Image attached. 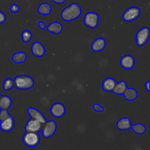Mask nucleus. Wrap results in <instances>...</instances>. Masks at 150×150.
I'll return each instance as SVG.
<instances>
[{"mask_svg":"<svg viewBox=\"0 0 150 150\" xmlns=\"http://www.w3.org/2000/svg\"><path fill=\"white\" fill-rule=\"evenodd\" d=\"M81 13L82 11L80 6L76 3H72L62 11L61 17L63 20L68 22L77 19Z\"/></svg>","mask_w":150,"mask_h":150,"instance_id":"nucleus-1","label":"nucleus"},{"mask_svg":"<svg viewBox=\"0 0 150 150\" xmlns=\"http://www.w3.org/2000/svg\"><path fill=\"white\" fill-rule=\"evenodd\" d=\"M14 86L20 90H27L32 89L35 85L33 79L26 75H20L16 76L13 80Z\"/></svg>","mask_w":150,"mask_h":150,"instance_id":"nucleus-2","label":"nucleus"},{"mask_svg":"<svg viewBox=\"0 0 150 150\" xmlns=\"http://www.w3.org/2000/svg\"><path fill=\"white\" fill-rule=\"evenodd\" d=\"M23 144L26 146L30 148H34L38 146L40 142V137L38 133L35 132H26L23 136Z\"/></svg>","mask_w":150,"mask_h":150,"instance_id":"nucleus-3","label":"nucleus"},{"mask_svg":"<svg viewBox=\"0 0 150 150\" xmlns=\"http://www.w3.org/2000/svg\"><path fill=\"white\" fill-rule=\"evenodd\" d=\"M99 20V16L95 12H88L83 17V23L90 29H95L98 27Z\"/></svg>","mask_w":150,"mask_h":150,"instance_id":"nucleus-4","label":"nucleus"},{"mask_svg":"<svg viewBox=\"0 0 150 150\" xmlns=\"http://www.w3.org/2000/svg\"><path fill=\"white\" fill-rule=\"evenodd\" d=\"M140 15V8L137 7H130L123 13L122 19L126 22H132L136 20Z\"/></svg>","mask_w":150,"mask_h":150,"instance_id":"nucleus-5","label":"nucleus"},{"mask_svg":"<svg viewBox=\"0 0 150 150\" xmlns=\"http://www.w3.org/2000/svg\"><path fill=\"white\" fill-rule=\"evenodd\" d=\"M150 30L148 27H143L138 31L136 37V44L138 46H144L149 40Z\"/></svg>","mask_w":150,"mask_h":150,"instance_id":"nucleus-6","label":"nucleus"},{"mask_svg":"<svg viewBox=\"0 0 150 150\" xmlns=\"http://www.w3.org/2000/svg\"><path fill=\"white\" fill-rule=\"evenodd\" d=\"M57 128V123L54 120L46 121V122L44 123V127L41 130L42 136L45 139H48V138L51 137L56 133Z\"/></svg>","mask_w":150,"mask_h":150,"instance_id":"nucleus-7","label":"nucleus"},{"mask_svg":"<svg viewBox=\"0 0 150 150\" xmlns=\"http://www.w3.org/2000/svg\"><path fill=\"white\" fill-rule=\"evenodd\" d=\"M51 115L55 118H61L65 114L66 108L64 105L61 103H55L51 107Z\"/></svg>","mask_w":150,"mask_h":150,"instance_id":"nucleus-8","label":"nucleus"},{"mask_svg":"<svg viewBox=\"0 0 150 150\" xmlns=\"http://www.w3.org/2000/svg\"><path fill=\"white\" fill-rule=\"evenodd\" d=\"M41 125L42 124L39 121L35 120V119L31 118L25 125V131L39 133L42 130V125Z\"/></svg>","mask_w":150,"mask_h":150,"instance_id":"nucleus-9","label":"nucleus"},{"mask_svg":"<svg viewBox=\"0 0 150 150\" xmlns=\"http://www.w3.org/2000/svg\"><path fill=\"white\" fill-rule=\"evenodd\" d=\"M14 126L15 120L13 117L10 115L8 117H7L5 120L0 122V129L3 132L8 133V132L12 131L14 128Z\"/></svg>","mask_w":150,"mask_h":150,"instance_id":"nucleus-10","label":"nucleus"},{"mask_svg":"<svg viewBox=\"0 0 150 150\" xmlns=\"http://www.w3.org/2000/svg\"><path fill=\"white\" fill-rule=\"evenodd\" d=\"M120 64L125 70H130L135 66V59L131 55L126 54L120 59Z\"/></svg>","mask_w":150,"mask_h":150,"instance_id":"nucleus-11","label":"nucleus"},{"mask_svg":"<svg viewBox=\"0 0 150 150\" xmlns=\"http://www.w3.org/2000/svg\"><path fill=\"white\" fill-rule=\"evenodd\" d=\"M28 114L30 116L31 118L35 119V120L39 121L41 124H44V123L46 122V118L45 117V116L42 114L40 111H38L36 108H33V107H29L27 110Z\"/></svg>","mask_w":150,"mask_h":150,"instance_id":"nucleus-12","label":"nucleus"},{"mask_svg":"<svg viewBox=\"0 0 150 150\" xmlns=\"http://www.w3.org/2000/svg\"><path fill=\"white\" fill-rule=\"evenodd\" d=\"M31 51L33 55L37 57H42L45 54V47L41 42H38V41H36L32 44V47H31Z\"/></svg>","mask_w":150,"mask_h":150,"instance_id":"nucleus-13","label":"nucleus"},{"mask_svg":"<svg viewBox=\"0 0 150 150\" xmlns=\"http://www.w3.org/2000/svg\"><path fill=\"white\" fill-rule=\"evenodd\" d=\"M106 46L105 40L103 38H98L92 42L91 48L94 52H100L103 51Z\"/></svg>","mask_w":150,"mask_h":150,"instance_id":"nucleus-14","label":"nucleus"},{"mask_svg":"<svg viewBox=\"0 0 150 150\" xmlns=\"http://www.w3.org/2000/svg\"><path fill=\"white\" fill-rule=\"evenodd\" d=\"M117 127L120 130H127L131 129V121L127 117H123L119 120L117 123Z\"/></svg>","mask_w":150,"mask_h":150,"instance_id":"nucleus-15","label":"nucleus"},{"mask_svg":"<svg viewBox=\"0 0 150 150\" xmlns=\"http://www.w3.org/2000/svg\"><path fill=\"white\" fill-rule=\"evenodd\" d=\"M116 81L112 78H107L103 81L102 83V88L105 92H111L114 89L116 85Z\"/></svg>","mask_w":150,"mask_h":150,"instance_id":"nucleus-16","label":"nucleus"},{"mask_svg":"<svg viewBox=\"0 0 150 150\" xmlns=\"http://www.w3.org/2000/svg\"><path fill=\"white\" fill-rule=\"evenodd\" d=\"M46 29L48 32L54 34V35H59L62 31V25L59 22H52L49 25L46 26Z\"/></svg>","mask_w":150,"mask_h":150,"instance_id":"nucleus-17","label":"nucleus"},{"mask_svg":"<svg viewBox=\"0 0 150 150\" xmlns=\"http://www.w3.org/2000/svg\"><path fill=\"white\" fill-rule=\"evenodd\" d=\"M127 88V83H126L125 81H121L117 82V83H116V85L115 86H114L112 92H114V93H115L116 95H122L124 94V92H125Z\"/></svg>","mask_w":150,"mask_h":150,"instance_id":"nucleus-18","label":"nucleus"},{"mask_svg":"<svg viewBox=\"0 0 150 150\" xmlns=\"http://www.w3.org/2000/svg\"><path fill=\"white\" fill-rule=\"evenodd\" d=\"M52 11V7L51 4L47 2H43L39 5L38 8V12L42 16H48Z\"/></svg>","mask_w":150,"mask_h":150,"instance_id":"nucleus-19","label":"nucleus"},{"mask_svg":"<svg viewBox=\"0 0 150 150\" xmlns=\"http://www.w3.org/2000/svg\"><path fill=\"white\" fill-rule=\"evenodd\" d=\"M123 95L125 96V98L128 101H133L135 100L138 97V92L136 90L133 88H128L127 87L126 89L125 92H124Z\"/></svg>","mask_w":150,"mask_h":150,"instance_id":"nucleus-20","label":"nucleus"},{"mask_svg":"<svg viewBox=\"0 0 150 150\" xmlns=\"http://www.w3.org/2000/svg\"><path fill=\"white\" fill-rule=\"evenodd\" d=\"M12 105V99L7 95H1L0 98V108L8 110Z\"/></svg>","mask_w":150,"mask_h":150,"instance_id":"nucleus-21","label":"nucleus"},{"mask_svg":"<svg viewBox=\"0 0 150 150\" xmlns=\"http://www.w3.org/2000/svg\"><path fill=\"white\" fill-rule=\"evenodd\" d=\"M26 60V54L23 51L17 52L12 57V61L15 64H22Z\"/></svg>","mask_w":150,"mask_h":150,"instance_id":"nucleus-22","label":"nucleus"},{"mask_svg":"<svg viewBox=\"0 0 150 150\" xmlns=\"http://www.w3.org/2000/svg\"><path fill=\"white\" fill-rule=\"evenodd\" d=\"M131 129H133L134 133H136L138 135L144 134L146 132V127L142 123H137V124L133 125H132Z\"/></svg>","mask_w":150,"mask_h":150,"instance_id":"nucleus-23","label":"nucleus"},{"mask_svg":"<svg viewBox=\"0 0 150 150\" xmlns=\"http://www.w3.org/2000/svg\"><path fill=\"white\" fill-rule=\"evenodd\" d=\"M14 86V82L13 79L7 78L3 82V89L5 91H9Z\"/></svg>","mask_w":150,"mask_h":150,"instance_id":"nucleus-24","label":"nucleus"},{"mask_svg":"<svg viewBox=\"0 0 150 150\" xmlns=\"http://www.w3.org/2000/svg\"><path fill=\"white\" fill-rule=\"evenodd\" d=\"M22 40L24 42H29L32 38V33L29 30H24L21 33Z\"/></svg>","mask_w":150,"mask_h":150,"instance_id":"nucleus-25","label":"nucleus"},{"mask_svg":"<svg viewBox=\"0 0 150 150\" xmlns=\"http://www.w3.org/2000/svg\"><path fill=\"white\" fill-rule=\"evenodd\" d=\"M9 116H10V114L8 112V110L1 109V111H0V122L5 120Z\"/></svg>","mask_w":150,"mask_h":150,"instance_id":"nucleus-26","label":"nucleus"},{"mask_svg":"<svg viewBox=\"0 0 150 150\" xmlns=\"http://www.w3.org/2000/svg\"><path fill=\"white\" fill-rule=\"evenodd\" d=\"M92 108L95 111H97V112H103L105 111V108L104 107H103L102 105H99L98 103H95L93 105H92Z\"/></svg>","mask_w":150,"mask_h":150,"instance_id":"nucleus-27","label":"nucleus"},{"mask_svg":"<svg viewBox=\"0 0 150 150\" xmlns=\"http://www.w3.org/2000/svg\"><path fill=\"white\" fill-rule=\"evenodd\" d=\"M19 10H20V7L18 4H13L10 6V11L13 13H18Z\"/></svg>","mask_w":150,"mask_h":150,"instance_id":"nucleus-28","label":"nucleus"},{"mask_svg":"<svg viewBox=\"0 0 150 150\" xmlns=\"http://www.w3.org/2000/svg\"><path fill=\"white\" fill-rule=\"evenodd\" d=\"M7 20V17H6V15L4 14L3 12L0 11V24H2Z\"/></svg>","mask_w":150,"mask_h":150,"instance_id":"nucleus-29","label":"nucleus"},{"mask_svg":"<svg viewBox=\"0 0 150 150\" xmlns=\"http://www.w3.org/2000/svg\"><path fill=\"white\" fill-rule=\"evenodd\" d=\"M38 26H39V27L40 28V29H46V26H47V25H46V23H45V22L40 21V22H38Z\"/></svg>","mask_w":150,"mask_h":150,"instance_id":"nucleus-30","label":"nucleus"},{"mask_svg":"<svg viewBox=\"0 0 150 150\" xmlns=\"http://www.w3.org/2000/svg\"><path fill=\"white\" fill-rule=\"evenodd\" d=\"M145 88H146V90L148 92H150V81H146V84H145Z\"/></svg>","mask_w":150,"mask_h":150,"instance_id":"nucleus-31","label":"nucleus"},{"mask_svg":"<svg viewBox=\"0 0 150 150\" xmlns=\"http://www.w3.org/2000/svg\"><path fill=\"white\" fill-rule=\"evenodd\" d=\"M54 3L56 4H62L63 3H64L66 1V0H52Z\"/></svg>","mask_w":150,"mask_h":150,"instance_id":"nucleus-32","label":"nucleus"},{"mask_svg":"<svg viewBox=\"0 0 150 150\" xmlns=\"http://www.w3.org/2000/svg\"><path fill=\"white\" fill-rule=\"evenodd\" d=\"M1 94H0V98H1Z\"/></svg>","mask_w":150,"mask_h":150,"instance_id":"nucleus-33","label":"nucleus"}]
</instances>
